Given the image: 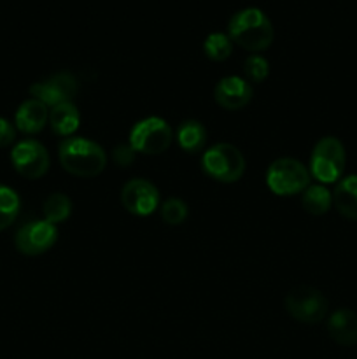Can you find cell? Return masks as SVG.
Returning <instances> with one entry per match:
<instances>
[{
  "label": "cell",
  "mask_w": 357,
  "mask_h": 359,
  "mask_svg": "<svg viewBox=\"0 0 357 359\" xmlns=\"http://www.w3.org/2000/svg\"><path fill=\"white\" fill-rule=\"evenodd\" d=\"M227 37L241 49L261 53L272 46L275 30L270 18L258 7H247L231 16L227 23Z\"/></svg>",
  "instance_id": "cell-1"
},
{
  "label": "cell",
  "mask_w": 357,
  "mask_h": 359,
  "mask_svg": "<svg viewBox=\"0 0 357 359\" xmlns=\"http://www.w3.org/2000/svg\"><path fill=\"white\" fill-rule=\"evenodd\" d=\"M62 167L76 177H97L107 167V154L100 144L84 137H69L59 144Z\"/></svg>",
  "instance_id": "cell-2"
},
{
  "label": "cell",
  "mask_w": 357,
  "mask_h": 359,
  "mask_svg": "<svg viewBox=\"0 0 357 359\" xmlns=\"http://www.w3.org/2000/svg\"><path fill=\"white\" fill-rule=\"evenodd\" d=\"M346 165L345 146L336 137H324L314 146L310 156V174L321 184H335L343 177Z\"/></svg>",
  "instance_id": "cell-3"
},
{
  "label": "cell",
  "mask_w": 357,
  "mask_h": 359,
  "mask_svg": "<svg viewBox=\"0 0 357 359\" xmlns=\"http://www.w3.org/2000/svg\"><path fill=\"white\" fill-rule=\"evenodd\" d=\"M202 167L205 174L216 181L237 182L245 174V158L233 144L220 142L203 153Z\"/></svg>",
  "instance_id": "cell-4"
},
{
  "label": "cell",
  "mask_w": 357,
  "mask_h": 359,
  "mask_svg": "<svg viewBox=\"0 0 357 359\" xmlns=\"http://www.w3.org/2000/svg\"><path fill=\"white\" fill-rule=\"evenodd\" d=\"M266 184L275 195H298L310 186V172L294 158H279L266 170Z\"/></svg>",
  "instance_id": "cell-5"
},
{
  "label": "cell",
  "mask_w": 357,
  "mask_h": 359,
  "mask_svg": "<svg viewBox=\"0 0 357 359\" xmlns=\"http://www.w3.org/2000/svg\"><path fill=\"white\" fill-rule=\"evenodd\" d=\"M174 132L164 119L158 116L140 119L130 132V146L142 154H161L170 147Z\"/></svg>",
  "instance_id": "cell-6"
},
{
  "label": "cell",
  "mask_w": 357,
  "mask_h": 359,
  "mask_svg": "<svg viewBox=\"0 0 357 359\" xmlns=\"http://www.w3.org/2000/svg\"><path fill=\"white\" fill-rule=\"evenodd\" d=\"M286 311L298 323L315 325V323H321L328 314V300L315 287L301 286L289 291L286 297Z\"/></svg>",
  "instance_id": "cell-7"
},
{
  "label": "cell",
  "mask_w": 357,
  "mask_h": 359,
  "mask_svg": "<svg viewBox=\"0 0 357 359\" xmlns=\"http://www.w3.org/2000/svg\"><path fill=\"white\" fill-rule=\"evenodd\" d=\"M10 161H13L14 170L24 179L42 177L51 165L48 149L41 142L31 139L21 140L13 147Z\"/></svg>",
  "instance_id": "cell-8"
},
{
  "label": "cell",
  "mask_w": 357,
  "mask_h": 359,
  "mask_svg": "<svg viewBox=\"0 0 357 359\" xmlns=\"http://www.w3.org/2000/svg\"><path fill=\"white\" fill-rule=\"evenodd\" d=\"M77 91H79V83L70 72H56L30 86L31 98H37L48 107L74 102Z\"/></svg>",
  "instance_id": "cell-9"
},
{
  "label": "cell",
  "mask_w": 357,
  "mask_h": 359,
  "mask_svg": "<svg viewBox=\"0 0 357 359\" xmlns=\"http://www.w3.org/2000/svg\"><path fill=\"white\" fill-rule=\"evenodd\" d=\"M56 238H58V230L55 224L46 219H38L23 224L18 230L14 244L21 255L38 256L49 251L56 244Z\"/></svg>",
  "instance_id": "cell-10"
},
{
  "label": "cell",
  "mask_w": 357,
  "mask_h": 359,
  "mask_svg": "<svg viewBox=\"0 0 357 359\" xmlns=\"http://www.w3.org/2000/svg\"><path fill=\"white\" fill-rule=\"evenodd\" d=\"M121 203L133 216H149L160 207V191L147 179H132L122 186Z\"/></svg>",
  "instance_id": "cell-11"
},
{
  "label": "cell",
  "mask_w": 357,
  "mask_h": 359,
  "mask_svg": "<svg viewBox=\"0 0 357 359\" xmlns=\"http://www.w3.org/2000/svg\"><path fill=\"white\" fill-rule=\"evenodd\" d=\"M214 98H216L217 105H220L226 111H238V109H244L251 102L252 86L248 84L247 79H241V77H223L216 84Z\"/></svg>",
  "instance_id": "cell-12"
},
{
  "label": "cell",
  "mask_w": 357,
  "mask_h": 359,
  "mask_svg": "<svg viewBox=\"0 0 357 359\" xmlns=\"http://www.w3.org/2000/svg\"><path fill=\"white\" fill-rule=\"evenodd\" d=\"M49 121V109L48 105L42 104L37 98H28L18 107L16 116H14V125L20 132L34 135L38 133Z\"/></svg>",
  "instance_id": "cell-13"
},
{
  "label": "cell",
  "mask_w": 357,
  "mask_h": 359,
  "mask_svg": "<svg viewBox=\"0 0 357 359\" xmlns=\"http://www.w3.org/2000/svg\"><path fill=\"white\" fill-rule=\"evenodd\" d=\"M328 333L338 346H357V314L350 309H338L329 316Z\"/></svg>",
  "instance_id": "cell-14"
},
{
  "label": "cell",
  "mask_w": 357,
  "mask_h": 359,
  "mask_svg": "<svg viewBox=\"0 0 357 359\" xmlns=\"http://www.w3.org/2000/svg\"><path fill=\"white\" fill-rule=\"evenodd\" d=\"M332 205L343 217L357 221V175H346L336 182Z\"/></svg>",
  "instance_id": "cell-15"
},
{
  "label": "cell",
  "mask_w": 357,
  "mask_h": 359,
  "mask_svg": "<svg viewBox=\"0 0 357 359\" xmlns=\"http://www.w3.org/2000/svg\"><path fill=\"white\" fill-rule=\"evenodd\" d=\"M80 116L74 102L59 104L51 107L49 111V125L51 130L59 137H70L77 128H79Z\"/></svg>",
  "instance_id": "cell-16"
},
{
  "label": "cell",
  "mask_w": 357,
  "mask_h": 359,
  "mask_svg": "<svg viewBox=\"0 0 357 359\" xmlns=\"http://www.w3.org/2000/svg\"><path fill=\"white\" fill-rule=\"evenodd\" d=\"M177 142L186 153H198L206 144V130L200 121L189 119L177 128Z\"/></svg>",
  "instance_id": "cell-17"
},
{
  "label": "cell",
  "mask_w": 357,
  "mask_h": 359,
  "mask_svg": "<svg viewBox=\"0 0 357 359\" xmlns=\"http://www.w3.org/2000/svg\"><path fill=\"white\" fill-rule=\"evenodd\" d=\"M304 210L312 216H322L332 205V193L324 184H310L303 191L301 198Z\"/></svg>",
  "instance_id": "cell-18"
},
{
  "label": "cell",
  "mask_w": 357,
  "mask_h": 359,
  "mask_svg": "<svg viewBox=\"0 0 357 359\" xmlns=\"http://www.w3.org/2000/svg\"><path fill=\"white\" fill-rule=\"evenodd\" d=\"M42 212H44V219L49 221L51 224L63 223L72 214V202L63 193H52L46 198L44 205H42Z\"/></svg>",
  "instance_id": "cell-19"
},
{
  "label": "cell",
  "mask_w": 357,
  "mask_h": 359,
  "mask_svg": "<svg viewBox=\"0 0 357 359\" xmlns=\"http://www.w3.org/2000/svg\"><path fill=\"white\" fill-rule=\"evenodd\" d=\"M20 196L9 186L0 184V231L9 228L20 214Z\"/></svg>",
  "instance_id": "cell-20"
},
{
  "label": "cell",
  "mask_w": 357,
  "mask_h": 359,
  "mask_svg": "<svg viewBox=\"0 0 357 359\" xmlns=\"http://www.w3.org/2000/svg\"><path fill=\"white\" fill-rule=\"evenodd\" d=\"M203 51H205L206 58L212 62H224L233 53V42L227 37V34L214 32L203 42Z\"/></svg>",
  "instance_id": "cell-21"
},
{
  "label": "cell",
  "mask_w": 357,
  "mask_h": 359,
  "mask_svg": "<svg viewBox=\"0 0 357 359\" xmlns=\"http://www.w3.org/2000/svg\"><path fill=\"white\" fill-rule=\"evenodd\" d=\"M160 210L163 221L170 226H178L188 217V205L181 198H168L167 202L161 203Z\"/></svg>",
  "instance_id": "cell-22"
},
{
  "label": "cell",
  "mask_w": 357,
  "mask_h": 359,
  "mask_svg": "<svg viewBox=\"0 0 357 359\" xmlns=\"http://www.w3.org/2000/svg\"><path fill=\"white\" fill-rule=\"evenodd\" d=\"M244 72L251 83L259 84V83H262L266 77H268L270 65H268V62H266V58H262L261 55H252L245 60Z\"/></svg>",
  "instance_id": "cell-23"
},
{
  "label": "cell",
  "mask_w": 357,
  "mask_h": 359,
  "mask_svg": "<svg viewBox=\"0 0 357 359\" xmlns=\"http://www.w3.org/2000/svg\"><path fill=\"white\" fill-rule=\"evenodd\" d=\"M136 151L130 144H121L112 151V160L118 167H130L135 161Z\"/></svg>",
  "instance_id": "cell-24"
},
{
  "label": "cell",
  "mask_w": 357,
  "mask_h": 359,
  "mask_svg": "<svg viewBox=\"0 0 357 359\" xmlns=\"http://www.w3.org/2000/svg\"><path fill=\"white\" fill-rule=\"evenodd\" d=\"M16 140V128L7 119L0 118V147H7Z\"/></svg>",
  "instance_id": "cell-25"
}]
</instances>
